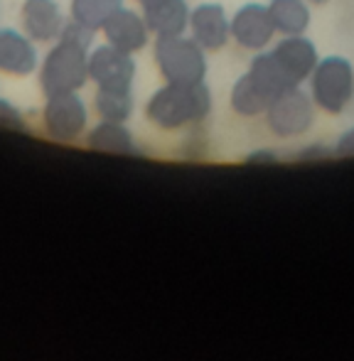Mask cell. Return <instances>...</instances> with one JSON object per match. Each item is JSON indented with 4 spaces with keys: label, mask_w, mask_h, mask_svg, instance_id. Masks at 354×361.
<instances>
[{
    "label": "cell",
    "mask_w": 354,
    "mask_h": 361,
    "mask_svg": "<svg viewBox=\"0 0 354 361\" xmlns=\"http://www.w3.org/2000/svg\"><path fill=\"white\" fill-rule=\"evenodd\" d=\"M94 35L69 20L62 37L54 42L39 67V89L44 96L79 94L89 84V52L94 47Z\"/></svg>",
    "instance_id": "cell-1"
},
{
    "label": "cell",
    "mask_w": 354,
    "mask_h": 361,
    "mask_svg": "<svg viewBox=\"0 0 354 361\" xmlns=\"http://www.w3.org/2000/svg\"><path fill=\"white\" fill-rule=\"evenodd\" d=\"M212 111V91L205 81L200 84L160 86L145 104V118L160 130H182L200 126Z\"/></svg>",
    "instance_id": "cell-2"
},
{
    "label": "cell",
    "mask_w": 354,
    "mask_h": 361,
    "mask_svg": "<svg viewBox=\"0 0 354 361\" xmlns=\"http://www.w3.org/2000/svg\"><path fill=\"white\" fill-rule=\"evenodd\" d=\"M307 94L325 114H345L354 99V64L342 54L320 57L315 72L307 79Z\"/></svg>",
    "instance_id": "cell-3"
},
{
    "label": "cell",
    "mask_w": 354,
    "mask_h": 361,
    "mask_svg": "<svg viewBox=\"0 0 354 361\" xmlns=\"http://www.w3.org/2000/svg\"><path fill=\"white\" fill-rule=\"evenodd\" d=\"M153 59L168 84H200L207 76V52L190 35L155 39Z\"/></svg>",
    "instance_id": "cell-4"
},
{
    "label": "cell",
    "mask_w": 354,
    "mask_h": 361,
    "mask_svg": "<svg viewBox=\"0 0 354 361\" xmlns=\"http://www.w3.org/2000/svg\"><path fill=\"white\" fill-rule=\"evenodd\" d=\"M315 116H317V106L310 99L303 86L295 89H288L286 94H281L264 114L266 126L276 138L281 140H291V138H300L307 130L315 126Z\"/></svg>",
    "instance_id": "cell-5"
},
{
    "label": "cell",
    "mask_w": 354,
    "mask_h": 361,
    "mask_svg": "<svg viewBox=\"0 0 354 361\" xmlns=\"http://www.w3.org/2000/svg\"><path fill=\"white\" fill-rule=\"evenodd\" d=\"M42 128L54 143H79L89 130V106L82 94L47 96L42 109Z\"/></svg>",
    "instance_id": "cell-6"
},
{
    "label": "cell",
    "mask_w": 354,
    "mask_h": 361,
    "mask_svg": "<svg viewBox=\"0 0 354 361\" xmlns=\"http://www.w3.org/2000/svg\"><path fill=\"white\" fill-rule=\"evenodd\" d=\"M138 76V64L133 54L121 52L114 44H99L89 52V79L96 89L133 91V81Z\"/></svg>",
    "instance_id": "cell-7"
},
{
    "label": "cell",
    "mask_w": 354,
    "mask_h": 361,
    "mask_svg": "<svg viewBox=\"0 0 354 361\" xmlns=\"http://www.w3.org/2000/svg\"><path fill=\"white\" fill-rule=\"evenodd\" d=\"M276 35V25L264 3H246L231 15V42L246 52H266Z\"/></svg>",
    "instance_id": "cell-8"
},
{
    "label": "cell",
    "mask_w": 354,
    "mask_h": 361,
    "mask_svg": "<svg viewBox=\"0 0 354 361\" xmlns=\"http://www.w3.org/2000/svg\"><path fill=\"white\" fill-rule=\"evenodd\" d=\"M187 32L205 52H219L231 42V18L221 3H200L190 13Z\"/></svg>",
    "instance_id": "cell-9"
},
{
    "label": "cell",
    "mask_w": 354,
    "mask_h": 361,
    "mask_svg": "<svg viewBox=\"0 0 354 361\" xmlns=\"http://www.w3.org/2000/svg\"><path fill=\"white\" fill-rule=\"evenodd\" d=\"M268 52L278 62V67L286 72L288 79L295 86L307 84L310 74L315 72L317 62H320V52H317L315 42L307 39L305 35H291V37H281Z\"/></svg>",
    "instance_id": "cell-10"
},
{
    "label": "cell",
    "mask_w": 354,
    "mask_h": 361,
    "mask_svg": "<svg viewBox=\"0 0 354 361\" xmlns=\"http://www.w3.org/2000/svg\"><path fill=\"white\" fill-rule=\"evenodd\" d=\"M20 23L32 42H57L69 20L57 0H25L20 8Z\"/></svg>",
    "instance_id": "cell-11"
},
{
    "label": "cell",
    "mask_w": 354,
    "mask_h": 361,
    "mask_svg": "<svg viewBox=\"0 0 354 361\" xmlns=\"http://www.w3.org/2000/svg\"><path fill=\"white\" fill-rule=\"evenodd\" d=\"M101 32H104L106 42L118 47L121 52H128V54L143 52V49L148 47L150 37H153L143 13L126 8V5L111 15L109 23L104 25Z\"/></svg>",
    "instance_id": "cell-12"
},
{
    "label": "cell",
    "mask_w": 354,
    "mask_h": 361,
    "mask_svg": "<svg viewBox=\"0 0 354 361\" xmlns=\"http://www.w3.org/2000/svg\"><path fill=\"white\" fill-rule=\"evenodd\" d=\"M37 67L39 54L32 39L20 30L0 27V74L30 76Z\"/></svg>",
    "instance_id": "cell-13"
},
{
    "label": "cell",
    "mask_w": 354,
    "mask_h": 361,
    "mask_svg": "<svg viewBox=\"0 0 354 361\" xmlns=\"http://www.w3.org/2000/svg\"><path fill=\"white\" fill-rule=\"evenodd\" d=\"M84 140H87L91 150L111 152V155H135V152H140L133 130L126 123H118V121H99L94 128L87 130Z\"/></svg>",
    "instance_id": "cell-14"
},
{
    "label": "cell",
    "mask_w": 354,
    "mask_h": 361,
    "mask_svg": "<svg viewBox=\"0 0 354 361\" xmlns=\"http://www.w3.org/2000/svg\"><path fill=\"white\" fill-rule=\"evenodd\" d=\"M190 13L192 8L187 0H165L150 10H143V18L148 23L150 32L155 39L160 37H180L190 27Z\"/></svg>",
    "instance_id": "cell-15"
},
{
    "label": "cell",
    "mask_w": 354,
    "mask_h": 361,
    "mask_svg": "<svg viewBox=\"0 0 354 361\" xmlns=\"http://www.w3.org/2000/svg\"><path fill=\"white\" fill-rule=\"evenodd\" d=\"M268 13L281 37L291 35H305L310 27V3L307 0H268Z\"/></svg>",
    "instance_id": "cell-16"
},
{
    "label": "cell",
    "mask_w": 354,
    "mask_h": 361,
    "mask_svg": "<svg viewBox=\"0 0 354 361\" xmlns=\"http://www.w3.org/2000/svg\"><path fill=\"white\" fill-rule=\"evenodd\" d=\"M273 104V99L251 79V74H241L234 81L229 91V106L236 116L241 118H256V116H264L268 111V106Z\"/></svg>",
    "instance_id": "cell-17"
},
{
    "label": "cell",
    "mask_w": 354,
    "mask_h": 361,
    "mask_svg": "<svg viewBox=\"0 0 354 361\" xmlns=\"http://www.w3.org/2000/svg\"><path fill=\"white\" fill-rule=\"evenodd\" d=\"M246 72L251 74V79H254L273 101L281 94H286L288 89H295V84H293L286 76V72L278 67V62L273 59L271 52H256Z\"/></svg>",
    "instance_id": "cell-18"
},
{
    "label": "cell",
    "mask_w": 354,
    "mask_h": 361,
    "mask_svg": "<svg viewBox=\"0 0 354 361\" xmlns=\"http://www.w3.org/2000/svg\"><path fill=\"white\" fill-rule=\"evenodd\" d=\"M118 8H123V0H69V20L91 32H101Z\"/></svg>",
    "instance_id": "cell-19"
},
{
    "label": "cell",
    "mask_w": 354,
    "mask_h": 361,
    "mask_svg": "<svg viewBox=\"0 0 354 361\" xmlns=\"http://www.w3.org/2000/svg\"><path fill=\"white\" fill-rule=\"evenodd\" d=\"M133 91H114V89H96L94 111L101 121H126L133 116Z\"/></svg>",
    "instance_id": "cell-20"
},
{
    "label": "cell",
    "mask_w": 354,
    "mask_h": 361,
    "mask_svg": "<svg viewBox=\"0 0 354 361\" xmlns=\"http://www.w3.org/2000/svg\"><path fill=\"white\" fill-rule=\"evenodd\" d=\"M0 128L28 130V121H25V114L13 104V101L3 99V96H0Z\"/></svg>",
    "instance_id": "cell-21"
},
{
    "label": "cell",
    "mask_w": 354,
    "mask_h": 361,
    "mask_svg": "<svg viewBox=\"0 0 354 361\" xmlns=\"http://www.w3.org/2000/svg\"><path fill=\"white\" fill-rule=\"evenodd\" d=\"M332 152H335L337 157H354V126L352 128H347L345 133L335 140Z\"/></svg>",
    "instance_id": "cell-22"
},
{
    "label": "cell",
    "mask_w": 354,
    "mask_h": 361,
    "mask_svg": "<svg viewBox=\"0 0 354 361\" xmlns=\"http://www.w3.org/2000/svg\"><path fill=\"white\" fill-rule=\"evenodd\" d=\"M330 155H335V152H332V147H327L322 143H310V145H305L300 152H298V157H300V160H325V157H330Z\"/></svg>",
    "instance_id": "cell-23"
},
{
    "label": "cell",
    "mask_w": 354,
    "mask_h": 361,
    "mask_svg": "<svg viewBox=\"0 0 354 361\" xmlns=\"http://www.w3.org/2000/svg\"><path fill=\"white\" fill-rule=\"evenodd\" d=\"M278 160V152L271 150V147H259V150L249 152L246 155V162H256V165H264V162H276Z\"/></svg>",
    "instance_id": "cell-24"
},
{
    "label": "cell",
    "mask_w": 354,
    "mask_h": 361,
    "mask_svg": "<svg viewBox=\"0 0 354 361\" xmlns=\"http://www.w3.org/2000/svg\"><path fill=\"white\" fill-rule=\"evenodd\" d=\"M133 3H138L140 10H150V8H155V5L165 3V0H133Z\"/></svg>",
    "instance_id": "cell-25"
},
{
    "label": "cell",
    "mask_w": 354,
    "mask_h": 361,
    "mask_svg": "<svg viewBox=\"0 0 354 361\" xmlns=\"http://www.w3.org/2000/svg\"><path fill=\"white\" fill-rule=\"evenodd\" d=\"M307 3H310V5H327L330 0H307Z\"/></svg>",
    "instance_id": "cell-26"
}]
</instances>
